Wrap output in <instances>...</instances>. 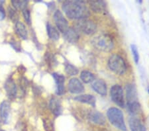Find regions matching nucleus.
Returning <instances> with one entry per match:
<instances>
[{"label":"nucleus","mask_w":149,"mask_h":131,"mask_svg":"<svg viewBox=\"0 0 149 131\" xmlns=\"http://www.w3.org/2000/svg\"><path fill=\"white\" fill-rule=\"evenodd\" d=\"M62 9L71 19H87L90 15L89 9L83 1H66L62 4Z\"/></svg>","instance_id":"1"},{"label":"nucleus","mask_w":149,"mask_h":131,"mask_svg":"<svg viewBox=\"0 0 149 131\" xmlns=\"http://www.w3.org/2000/svg\"><path fill=\"white\" fill-rule=\"evenodd\" d=\"M92 44L95 49L105 52L112 51L114 47L112 38L107 34H101L96 36L92 39Z\"/></svg>","instance_id":"2"},{"label":"nucleus","mask_w":149,"mask_h":131,"mask_svg":"<svg viewBox=\"0 0 149 131\" xmlns=\"http://www.w3.org/2000/svg\"><path fill=\"white\" fill-rule=\"evenodd\" d=\"M107 116L109 122L118 129L126 131L127 128L122 111L116 107L109 108L107 111Z\"/></svg>","instance_id":"3"},{"label":"nucleus","mask_w":149,"mask_h":131,"mask_svg":"<svg viewBox=\"0 0 149 131\" xmlns=\"http://www.w3.org/2000/svg\"><path fill=\"white\" fill-rule=\"evenodd\" d=\"M110 70L117 75H123L127 71V65L124 59L119 54H114L110 56L108 61Z\"/></svg>","instance_id":"4"},{"label":"nucleus","mask_w":149,"mask_h":131,"mask_svg":"<svg viewBox=\"0 0 149 131\" xmlns=\"http://www.w3.org/2000/svg\"><path fill=\"white\" fill-rule=\"evenodd\" d=\"M110 95L112 101L120 107L124 108L125 102L124 99V94L123 88L119 85H114L110 89Z\"/></svg>","instance_id":"5"},{"label":"nucleus","mask_w":149,"mask_h":131,"mask_svg":"<svg viewBox=\"0 0 149 131\" xmlns=\"http://www.w3.org/2000/svg\"><path fill=\"white\" fill-rule=\"evenodd\" d=\"M76 27L80 31L88 35L94 34L97 29V25L92 20H89L88 19L78 20L76 23Z\"/></svg>","instance_id":"6"},{"label":"nucleus","mask_w":149,"mask_h":131,"mask_svg":"<svg viewBox=\"0 0 149 131\" xmlns=\"http://www.w3.org/2000/svg\"><path fill=\"white\" fill-rule=\"evenodd\" d=\"M54 20L58 28L63 34L68 29L69 27L68 21L64 17L61 11L57 10L55 12L54 14Z\"/></svg>","instance_id":"7"},{"label":"nucleus","mask_w":149,"mask_h":131,"mask_svg":"<svg viewBox=\"0 0 149 131\" xmlns=\"http://www.w3.org/2000/svg\"><path fill=\"white\" fill-rule=\"evenodd\" d=\"M126 97H127V104L132 103L134 102L138 101V95L136 92V89L134 85L129 83L126 85Z\"/></svg>","instance_id":"8"},{"label":"nucleus","mask_w":149,"mask_h":131,"mask_svg":"<svg viewBox=\"0 0 149 131\" xmlns=\"http://www.w3.org/2000/svg\"><path fill=\"white\" fill-rule=\"evenodd\" d=\"M68 89L72 94H78L84 92V87L78 78H72L68 83Z\"/></svg>","instance_id":"9"},{"label":"nucleus","mask_w":149,"mask_h":131,"mask_svg":"<svg viewBox=\"0 0 149 131\" xmlns=\"http://www.w3.org/2000/svg\"><path fill=\"white\" fill-rule=\"evenodd\" d=\"M52 77L54 79L56 85V94L58 95H63L64 91H65V88H64L65 78H64V76L58 73H52Z\"/></svg>","instance_id":"10"},{"label":"nucleus","mask_w":149,"mask_h":131,"mask_svg":"<svg viewBox=\"0 0 149 131\" xmlns=\"http://www.w3.org/2000/svg\"><path fill=\"white\" fill-rule=\"evenodd\" d=\"M129 125L131 131H146L142 121L136 116H131L129 118Z\"/></svg>","instance_id":"11"},{"label":"nucleus","mask_w":149,"mask_h":131,"mask_svg":"<svg viewBox=\"0 0 149 131\" xmlns=\"http://www.w3.org/2000/svg\"><path fill=\"white\" fill-rule=\"evenodd\" d=\"M10 103L7 101H3L0 104V118L3 123H8L10 115Z\"/></svg>","instance_id":"12"},{"label":"nucleus","mask_w":149,"mask_h":131,"mask_svg":"<svg viewBox=\"0 0 149 131\" xmlns=\"http://www.w3.org/2000/svg\"><path fill=\"white\" fill-rule=\"evenodd\" d=\"M88 119L90 122L97 125H104L106 123L105 116L99 111H91L88 115Z\"/></svg>","instance_id":"13"},{"label":"nucleus","mask_w":149,"mask_h":131,"mask_svg":"<svg viewBox=\"0 0 149 131\" xmlns=\"http://www.w3.org/2000/svg\"><path fill=\"white\" fill-rule=\"evenodd\" d=\"M92 87L94 91L102 96L107 95V85L102 80H95L92 83Z\"/></svg>","instance_id":"14"},{"label":"nucleus","mask_w":149,"mask_h":131,"mask_svg":"<svg viewBox=\"0 0 149 131\" xmlns=\"http://www.w3.org/2000/svg\"><path fill=\"white\" fill-rule=\"evenodd\" d=\"M90 8L92 10L97 13H105L106 11V3L104 1H100V0H92L90 1Z\"/></svg>","instance_id":"15"},{"label":"nucleus","mask_w":149,"mask_h":131,"mask_svg":"<svg viewBox=\"0 0 149 131\" xmlns=\"http://www.w3.org/2000/svg\"><path fill=\"white\" fill-rule=\"evenodd\" d=\"M5 89L7 95L10 99H14L17 95V86L14 81L12 79H9L5 83Z\"/></svg>","instance_id":"16"},{"label":"nucleus","mask_w":149,"mask_h":131,"mask_svg":"<svg viewBox=\"0 0 149 131\" xmlns=\"http://www.w3.org/2000/svg\"><path fill=\"white\" fill-rule=\"evenodd\" d=\"M50 109L55 116H59L62 113V109L60 100L56 97H52L49 103Z\"/></svg>","instance_id":"17"},{"label":"nucleus","mask_w":149,"mask_h":131,"mask_svg":"<svg viewBox=\"0 0 149 131\" xmlns=\"http://www.w3.org/2000/svg\"><path fill=\"white\" fill-rule=\"evenodd\" d=\"M74 100L78 102H80V103L88 104L93 107L95 106L96 99L95 97L92 95L86 94L78 95V96L74 97Z\"/></svg>","instance_id":"18"},{"label":"nucleus","mask_w":149,"mask_h":131,"mask_svg":"<svg viewBox=\"0 0 149 131\" xmlns=\"http://www.w3.org/2000/svg\"><path fill=\"white\" fill-rule=\"evenodd\" d=\"M64 35L65 39L71 43H75L80 38V36L76 32V30L71 27L68 28V29L64 33Z\"/></svg>","instance_id":"19"},{"label":"nucleus","mask_w":149,"mask_h":131,"mask_svg":"<svg viewBox=\"0 0 149 131\" xmlns=\"http://www.w3.org/2000/svg\"><path fill=\"white\" fill-rule=\"evenodd\" d=\"M15 32L19 37L23 40H25L27 39L28 37V33L27 30L26 28L25 25L22 22L20 21H17L15 23Z\"/></svg>","instance_id":"20"},{"label":"nucleus","mask_w":149,"mask_h":131,"mask_svg":"<svg viewBox=\"0 0 149 131\" xmlns=\"http://www.w3.org/2000/svg\"><path fill=\"white\" fill-rule=\"evenodd\" d=\"M47 34L50 39L53 40H57L59 39L60 34L56 28L54 27L50 23H48L47 25Z\"/></svg>","instance_id":"21"},{"label":"nucleus","mask_w":149,"mask_h":131,"mask_svg":"<svg viewBox=\"0 0 149 131\" xmlns=\"http://www.w3.org/2000/svg\"><path fill=\"white\" fill-rule=\"evenodd\" d=\"M80 78L84 83H89L95 80V76L90 71L83 70L80 73Z\"/></svg>","instance_id":"22"},{"label":"nucleus","mask_w":149,"mask_h":131,"mask_svg":"<svg viewBox=\"0 0 149 131\" xmlns=\"http://www.w3.org/2000/svg\"><path fill=\"white\" fill-rule=\"evenodd\" d=\"M127 109L129 113H130L132 116H135L136 115H138L139 112H141V105L139 104V101L134 102L132 103L127 104Z\"/></svg>","instance_id":"23"},{"label":"nucleus","mask_w":149,"mask_h":131,"mask_svg":"<svg viewBox=\"0 0 149 131\" xmlns=\"http://www.w3.org/2000/svg\"><path fill=\"white\" fill-rule=\"evenodd\" d=\"M11 3L14 6V8L17 9H21L23 11L24 9H27L28 4L27 1H20V0H13L11 1Z\"/></svg>","instance_id":"24"},{"label":"nucleus","mask_w":149,"mask_h":131,"mask_svg":"<svg viewBox=\"0 0 149 131\" xmlns=\"http://www.w3.org/2000/svg\"><path fill=\"white\" fill-rule=\"evenodd\" d=\"M65 71L67 74L72 76H76L78 73V68L70 64H66L65 66Z\"/></svg>","instance_id":"25"},{"label":"nucleus","mask_w":149,"mask_h":131,"mask_svg":"<svg viewBox=\"0 0 149 131\" xmlns=\"http://www.w3.org/2000/svg\"><path fill=\"white\" fill-rule=\"evenodd\" d=\"M131 52H132V54H133L134 62H135V64H138L139 61V54L137 47H136V45L134 44L131 45Z\"/></svg>","instance_id":"26"},{"label":"nucleus","mask_w":149,"mask_h":131,"mask_svg":"<svg viewBox=\"0 0 149 131\" xmlns=\"http://www.w3.org/2000/svg\"><path fill=\"white\" fill-rule=\"evenodd\" d=\"M43 122H44L45 129L46 130V131H53L54 128L51 121L49 119H46V120L43 121Z\"/></svg>","instance_id":"27"},{"label":"nucleus","mask_w":149,"mask_h":131,"mask_svg":"<svg viewBox=\"0 0 149 131\" xmlns=\"http://www.w3.org/2000/svg\"><path fill=\"white\" fill-rule=\"evenodd\" d=\"M23 15L26 22H27L29 25H30L31 22V13H30L29 10L27 9H24L23 11Z\"/></svg>","instance_id":"28"},{"label":"nucleus","mask_w":149,"mask_h":131,"mask_svg":"<svg viewBox=\"0 0 149 131\" xmlns=\"http://www.w3.org/2000/svg\"><path fill=\"white\" fill-rule=\"evenodd\" d=\"M3 1H0V20H3L6 17V11L3 6Z\"/></svg>","instance_id":"29"},{"label":"nucleus","mask_w":149,"mask_h":131,"mask_svg":"<svg viewBox=\"0 0 149 131\" xmlns=\"http://www.w3.org/2000/svg\"><path fill=\"white\" fill-rule=\"evenodd\" d=\"M9 16H10V18L13 21H15L17 20V14L15 10H13V9H11V10L9 11Z\"/></svg>","instance_id":"30"},{"label":"nucleus","mask_w":149,"mask_h":131,"mask_svg":"<svg viewBox=\"0 0 149 131\" xmlns=\"http://www.w3.org/2000/svg\"><path fill=\"white\" fill-rule=\"evenodd\" d=\"M27 80L25 78H23L22 80H21V87L23 88V89L25 90L27 87Z\"/></svg>","instance_id":"31"},{"label":"nucleus","mask_w":149,"mask_h":131,"mask_svg":"<svg viewBox=\"0 0 149 131\" xmlns=\"http://www.w3.org/2000/svg\"><path fill=\"white\" fill-rule=\"evenodd\" d=\"M148 94H149V88H148Z\"/></svg>","instance_id":"32"},{"label":"nucleus","mask_w":149,"mask_h":131,"mask_svg":"<svg viewBox=\"0 0 149 131\" xmlns=\"http://www.w3.org/2000/svg\"><path fill=\"white\" fill-rule=\"evenodd\" d=\"M0 131H4V130H0Z\"/></svg>","instance_id":"33"},{"label":"nucleus","mask_w":149,"mask_h":131,"mask_svg":"<svg viewBox=\"0 0 149 131\" xmlns=\"http://www.w3.org/2000/svg\"><path fill=\"white\" fill-rule=\"evenodd\" d=\"M0 127H1V123H0Z\"/></svg>","instance_id":"34"}]
</instances>
